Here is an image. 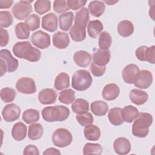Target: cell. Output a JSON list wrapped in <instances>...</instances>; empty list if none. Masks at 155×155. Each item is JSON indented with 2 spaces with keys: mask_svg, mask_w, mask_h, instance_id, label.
<instances>
[{
  "mask_svg": "<svg viewBox=\"0 0 155 155\" xmlns=\"http://www.w3.org/2000/svg\"><path fill=\"white\" fill-rule=\"evenodd\" d=\"M12 51L16 57L30 62H37L41 56L40 50L33 47L28 41L16 42L13 45Z\"/></svg>",
  "mask_w": 155,
  "mask_h": 155,
  "instance_id": "cell-1",
  "label": "cell"
},
{
  "mask_svg": "<svg viewBox=\"0 0 155 155\" xmlns=\"http://www.w3.org/2000/svg\"><path fill=\"white\" fill-rule=\"evenodd\" d=\"M153 116L148 113H139L132 127L133 134L137 137H145L149 133V128L153 123Z\"/></svg>",
  "mask_w": 155,
  "mask_h": 155,
  "instance_id": "cell-2",
  "label": "cell"
},
{
  "mask_svg": "<svg viewBox=\"0 0 155 155\" xmlns=\"http://www.w3.org/2000/svg\"><path fill=\"white\" fill-rule=\"evenodd\" d=\"M41 114L44 120L47 122H62L68 117L70 110L63 105L50 106L43 108Z\"/></svg>",
  "mask_w": 155,
  "mask_h": 155,
  "instance_id": "cell-3",
  "label": "cell"
},
{
  "mask_svg": "<svg viewBox=\"0 0 155 155\" xmlns=\"http://www.w3.org/2000/svg\"><path fill=\"white\" fill-rule=\"evenodd\" d=\"M93 78L90 73L85 70L75 71L72 76V87L78 91H85L91 85Z\"/></svg>",
  "mask_w": 155,
  "mask_h": 155,
  "instance_id": "cell-4",
  "label": "cell"
},
{
  "mask_svg": "<svg viewBox=\"0 0 155 155\" xmlns=\"http://www.w3.org/2000/svg\"><path fill=\"white\" fill-rule=\"evenodd\" d=\"M51 139L53 143L55 146L63 148L71 144L73 140V136L68 130L60 128L53 132Z\"/></svg>",
  "mask_w": 155,
  "mask_h": 155,
  "instance_id": "cell-5",
  "label": "cell"
},
{
  "mask_svg": "<svg viewBox=\"0 0 155 155\" xmlns=\"http://www.w3.org/2000/svg\"><path fill=\"white\" fill-rule=\"evenodd\" d=\"M32 1H21L16 3L12 7V12L13 16L18 20H24L32 12Z\"/></svg>",
  "mask_w": 155,
  "mask_h": 155,
  "instance_id": "cell-6",
  "label": "cell"
},
{
  "mask_svg": "<svg viewBox=\"0 0 155 155\" xmlns=\"http://www.w3.org/2000/svg\"><path fill=\"white\" fill-rule=\"evenodd\" d=\"M135 54L138 60L140 61H147L151 64L155 63V46L152 45L148 47L145 45L139 47Z\"/></svg>",
  "mask_w": 155,
  "mask_h": 155,
  "instance_id": "cell-7",
  "label": "cell"
},
{
  "mask_svg": "<svg viewBox=\"0 0 155 155\" xmlns=\"http://www.w3.org/2000/svg\"><path fill=\"white\" fill-rule=\"evenodd\" d=\"M16 88L19 93L27 94L35 93L36 91L35 81L28 77L19 79L16 83Z\"/></svg>",
  "mask_w": 155,
  "mask_h": 155,
  "instance_id": "cell-8",
  "label": "cell"
},
{
  "mask_svg": "<svg viewBox=\"0 0 155 155\" xmlns=\"http://www.w3.org/2000/svg\"><path fill=\"white\" fill-rule=\"evenodd\" d=\"M153 82L152 73L147 70L139 71L133 82L134 85L141 89L148 88Z\"/></svg>",
  "mask_w": 155,
  "mask_h": 155,
  "instance_id": "cell-9",
  "label": "cell"
},
{
  "mask_svg": "<svg viewBox=\"0 0 155 155\" xmlns=\"http://www.w3.org/2000/svg\"><path fill=\"white\" fill-rule=\"evenodd\" d=\"M31 42L36 47L45 49L50 45V36L47 33L39 30L31 35Z\"/></svg>",
  "mask_w": 155,
  "mask_h": 155,
  "instance_id": "cell-10",
  "label": "cell"
},
{
  "mask_svg": "<svg viewBox=\"0 0 155 155\" xmlns=\"http://www.w3.org/2000/svg\"><path fill=\"white\" fill-rule=\"evenodd\" d=\"M21 108L15 104L6 105L2 111V115L5 121L10 122L16 120L21 114Z\"/></svg>",
  "mask_w": 155,
  "mask_h": 155,
  "instance_id": "cell-11",
  "label": "cell"
},
{
  "mask_svg": "<svg viewBox=\"0 0 155 155\" xmlns=\"http://www.w3.org/2000/svg\"><path fill=\"white\" fill-rule=\"evenodd\" d=\"M131 143L129 140L125 137L117 138L113 143V148L116 153L118 154H127L131 150Z\"/></svg>",
  "mask_w": 155,
  "mask_h": 155,
  "instance_id": "cell-12",
  "label": "cell"
},
{
  "mask_svg": "<svg viewBox=\"0 0 155 155\" xmlns=\"http://www.w3.org/2000/svg\"><path fill=\"white\" fill-rule=\"evenodd\" d=\"M57 99V93L52 88H45L38 94V100L43 105L54 104Z\"/></svg>",
  "mask_w": 155,
  "mask_h": 155,
  "instance_id": "cell-13",
  "label": "cell"
},
{
  "mask_svg": "<svg viewBox=\"0 0 155 155\" xmlns=\"http://www.w3.org/2000/svg\"><path fill=\"white\" fill-rule=\"evenodd\" d=\"M42 27L50 32L55 31L58 28V17L53 13H49L42 18Z\"/></svg>",
  "mask_w": 155,
  "mask_h": 155,
  "instance_id": "cell-14",
  "label": "cell"
},
{
  "mask_svg": "<svg viewBox=\"0 0 155 155\" xmlns=\"http://www.w3.org/2000/svg\"><path fill=\"white\" fill-rule=\"evenodd\" d=\"M111 54L108 49L99 48L93 54V62L101 66H105L109 62Z\"/></svg>",
  "mask_w": 155,
  "mask_h": 155,
  "instance_id": "cell-15",
  "label": "cell"
},
{
  "mask_svg": "<svg viewBox=\"0 0 155 155\" xmlns=\"http://www.w3.org/2000/svg\"><path fill=\"white\" fill-rule=\"evenodd\" d=\"M139 68L134 64H130L124 67L122 71V78L125 82L131 84H133L134 79L139 71Z\"/></svg>",
  "mask_w": 155,
  "mask_h": 155,
  "instance_id": "cell-16",
  "label": "cell"
},
{
  "mask_svg": "<svg viewBox=\"0 0 155 155\" xmlns=\"http://www.w3.org/2000/svg\"><path fill=\"white\" fill-rule=\"evenodd\" d=\"M1 58L3 59L6 62L8 67V72H13L18 68V61L13 57L10 51L7 49H2L0 51Z\"/></svg>",
  "mask_w": 155,
  "mask_h": 155,
  "instance_id": "cell-17",
  "label": "cell"
},
{
  "mask_svg": "<svg viewBox=\"0 0 155 155\" xmlns=\"http://www.w3.org/2000/svg\"><path fill=\"white\" fill-rule=\"evenodd\" d=\"M85 26L80 24L74 23L70 30V35L71 39L76 42H81L86 38Z\"/></svg>",
  "mask_w": 155,
  "mask_h": 155,
  "instance_id": "cell-18",
  "label": "cell"
},
{
  "mask_svg": "<svg viewBox=\"0 0 155 155\" xmlns=\"http://www.w3.org/2000/svg\"><path fill=\"white\" fill-rule=\"evenodd\" d=\"M53 44L54 46L59 49L67 48L70 44V39L68 33L57 31L53 36Z\"/></svg>",
  "mask_w": 155,
  "mask_h": 155,
  "instance_id": "cell-19",
  "label": "cell"
},
{
  "mask_svg": "<svg viewBox=\"0 0 155 155\" xmlns=\"http://www.w3.org/2000/svg\"><path fill=\"white\" fill-rule=\"evenodd\" d=\"M120 89L115 84H108L105 85L102 90V97L106 101L116 99L119 95Z\"/></svg>",
  "mask_w": 155,
  "mask_h": 155,
  "instance_id": "cell-20",
  "label": "cell"
},
{
  "mask_svg": "<svg viewBox=\"0 0 155 155\" xmlns=\"http://www.w3.org/2000/svg\"><path fill=\"white\" fill-rule=\"evenodd\" d=\"M73 60L77 65L81 67H86L91 62V56L87 51L79 50L74 54Z\"/></svg>",
  "mask_w": 155,
  "mask_h": 155,
  "instance_id": "cell-21",
  "label": "cell"
},
{
  "mask_svg": "<svg viewBox=\"0 0 155 155\" xmlns=\"http://www.w3.org/2000/svg\"><path fill=\"white\" fill-rule=\"evenodd\" d=\"M130 99L136 105H140L144 104L148 99V94L141 90L133 89L129 94Z\"/></svg>",
  "mask_w": 155,
  "mask_h": 155,
  "instance_id": "cell-22",
  "label": "cell"
},
{
  "mask_svg": "<svg viewBox=\"0 0 155 155\" xmlns=\"http://www.w3.org/2000/svg\"><path fill=\"white\" fill-rule=\"evenodd\" d=\"M27 135V126L21 122L16 123L12 129V136L17 141L25 139Z\"/></svg>",
  "mask_w": 155,
  "mask_h": 155,
  "instance_id": "cell-23",
  "label": "cell"
},
{
  "mask_svg": "<svg viewBox=\"0 0 155 155\" xmlns=\"http://www.w3.org/2000/svg\"><path fill=\"white\" fill-rule=\"evenodd\" d=\"M122 117L124 122L131 123L138 116V110L133 105L124 107L121 110Z\"/></svg>",
  "mask_w": 155,
  "mask_h": 155,
  "instance_id": "cell-24",
  "label": "cell"
},
{
  "mask_svg": "<svg viewBox=\"0 0 155 155\" xmlns=\"http://www.w3.org/2000/svg\"><path fill=\"white\" fill-rule=\"evenodd\" d=\"M59 27L63 31H68L70 29L73 21V13L72 12L63 13L59 16Z\"/></svg>",
  "mask_w": 155,
  "mask_h": 155,
  "instance_id": "cell-25",
  "label": "cell"
},
{
  "mask_svg": "<svg viewBox=\"0 0 155 155\" xmlns=\"http://www.w3.org/2000/svg\"><path fill=\"white\" fill-rule=\"evenodd\" d=\"M117 29L119 35L122 37H128L134 31V25L131 21L124 20L118 24Z\"/></svg>",
  "mask_w": 155,
  "mask_h": 155,
  "instance_id": "cell-26",
  "label": "cell"
},
{
  "mask_svg": "<svg viewBox=\"0 0 155 155\" xmlns=\"http://www.w3.org/2000/svg\"><path fill=\"white\" fill-rule=\"evenodd\" d=\"M85 137L88 140H97L101 136V130L98 127L95 125L90 124L86 126L84 130Z\"/></svg>",
  "mask_w": 155,
  "mask_h": 155,
  "instance_id": "cell-27",
  "label": "cell"
},
{
  "mask_svg": "<svg viewBox=\"0 0 155 155\" xmlns=\"http://www.w3.org/2000/svg\"><path fill=\"white\" fill-rule=\"evenodd\" d=\"M103 30V24L99 20H93L88 22L87 32L92 38H96Z\"/></svg>",
  "mask_w": 155,
  "mask_h": 155,
  "instance_id": "cell-28",
  "label": "cell"
},
{
  "mask_svg": "<svg viewBox=\"0 0 155 155\" xmlns=\"http://www.w3.org/2000/svg\"><path fill=\"white\" fill-rule=\"evenodd\" d=\"M108 110L107 104L102 101H94L91 104V111L97 116H102L107 114Z\"/></svg>",
  "mask_w": 155,
  "mask_h": 155,
  "instance_id": "cell-29",
  "label": "cell"
},
{
  "mask_svg": "<svg viewBox=\"0 0 155 155\" xmlns=\"http://www.w3.org/2000/svg\"><path fill=\"white\" fill-rule=\"evenodd\" d=\"M105 5L104 2L100 1H93L90 2L88 8L90 14L94 17L101 16L104 12Z\"/></svg>",
  "mask_w": 155,
  "mask_h": 155,
  "instance_id": "cell-30",
  "label": "cell"
},
{
  "mask_svg": "<svg viewBox=\"0 0 155 155\" xmlns=\"http://www.w3.org/2000/svg\"><path fill=\"white\" fill-rule=\"evenodd\" d=\"M122 109L119 107L111 108L108 114V117L110 122L116 126L120 125L124 123L121 114Z\"/></svg>",
  "mask_w": 155,
  "mask_h": 155,
  "instance_id": "cell-31",
  "label": "cell"
},
{
  "mask_svg": "<svg viewBox=\"0 0 155 155\" xmlns=\"http://www.w3.org/2000/svg\"><path fill=\"white\" fill-rule=\"evenodd\" d=\"M71 109L78 114L85 113L89 111V103L84 99H76L71 105Z\"/></svg>",
  "mask_w": 155,
  "mask_h": 155,
  "instance_id": "cell-32",
  "label": "cell"
},
{
  "mask_svg": "<svg viewBox=\"0 0 155 155\" xmlns=\"http://www.w3.org/2000/svg\"><path fill=\"white\" fill-rule=\"evenodd\" d=\"M54 88L57 90H62L70 87V78L68 74L62 72L59 73L55 79Z\"/></svg>",
  "mask_w": 155,
  "mask_h": 155,
  "instance_id": "cell-33",
  "label": "cell"
},
{
  "mask_svg": "<svg viewBox=\"0 0 155 155\" xmlns=\"http://www.w3.org/2000/svg\"><path fill=\"white\" fill-rule=\"evenodd\" d=\"M44 130L41 124H33L28 127V137L31 140L39 139L42 136Z\"/></svg>",
  "mask_w": 155,
  "mask_h": 155,
  "instance_id": "cell-34",
  "label": "cell"
},
{
  "mask_svg": "<svg viewBox=\"0 0 155 155\" xmlns=\"http://www.w3.org/2000/svg\"><path fill=\"white\" fill-rule=\"evenodd\" d=\"M22 120L28 124L35 123L39 119V113L35 109H28L24 111L22 116Z\"/></svg>",
  "mask_w": 155,
  "mask_h": 155,
  "instance_id": "cell-35",
  "label": "cell"
},
{
  "mask_svg": "<svg viewBox=\"0 0 155 155\" xmlns=\"http://www.w3.org/2000/svg\"><path fill=\"white\" fill-rule=\"evenodd\" d=\"M75 99V92L72 89H66L59 93V101L65 104L68 105L74 102Z\"/></svg>",
  "mask_w": 155,
  "mask_h": 155,
  "instance_id": "cell-36",
  "label": "cell"
},
{
  "mask_svg": "<svg viewBox=\"0 0 155 155\" xmlns=\"http://www.w3.org/2000/svg\"><path fill=\"white\" fill-rule=\"evenodd\" d=\"M90 19L89 12L87 8L84 7L76 12L74 17V23L80 24L85 25H87V22Z\"/></svg>",
  "mask_w": 155,
  "mask_h": 155,
  "instance_id": "cell-37",
  "label": "cell"
},
{
  "mask_svg": "<svg viewBox=\"0 0 155 155\" xmlns=\"http://www.w3.org/2000/svg\"><path fill=\"white\" fill-rule=\"evenodd\" d=\"M15 34L19 39H27L30 36V29L24 22H19L15 27Z\"/></svg>",
  "mask_w": 155,
  "mask_h": 155,
  "instance_id": "cell-38",
  "label": "cell"
},
{
  "mask_svg": "<svg viewBox=\"0 0 155 155\" xmlns=\"http://www.w3.org/2000/svg\"><path fill=\"white\" fill-rule=\"evenodd\" d=\"M35 11L39 15H43L51 9V2L46 0H38L34 4Z\"/></svg>",
  "mask_w": 155,
  "mask_h": 155,
  "instance_id": "cell-39",
  "label": "cell"
},
{
  "mask_svg": "<svg viewBox=\"0 0 155 155\" xmlns=\"http://www.w3.org/2000/svg\"><path fill=\"white\" fill-rule=\"evenodd\" d=\"M112 43V38L110 33L107 31H102L100 33L98 44L101 49H108Z\"/></svg>",
  "mask_w": 155,
  "mask_h": 155,
  "instance_id": "cell-40",
  "label": "cell"
},
{
  "mask_svg": "<svg viewBox=\"0 0 155 155\" xmlns=\"http://www.w3.org/2000/svg\"><path fill=\"white\" fill-rule=\"evenodd\" d=\"M16 93L14 89L5 87L1 90V98L5 103H8L12 102L16 97Z\"/></svg>",
  "mask_w": 155,
  "mask_h": 155,
  "instance_id": "cell-41",
  "label": "cell"
},
{
  "mask_svg": "<svg viewBox=\"0 0 155 155\" xmlns=\"http://www.w3.org/2000/svg\"><path fill=\"white\" fill-rule=\"evenodd\" d=\"M102 153V147L99 143H86L83 148L84 154H101Z\"/></svg>",
  "mask_w": 155,
  "mask_h": 155,
  "instance_id": "cell-42",
  "label": "cell"
},
{
  "mask_svg": "<svg viewBox=\"0 0 155 155\" xmlns=\"http://www.w3.org/2000/svg\"><path fill=\"white\" fill-rule=\"evenodd\" d=\"M25 24L30 29V30H36L39 28L40 18L36 14H32L25 19Z\"/></svg>",
  "mask_w": 155,
  "mask_h": 155,
  "instance_id": "cell-43",
  "label": "cell"
},
{
  "mask_svg": "<svg viewBox=\"0 0 155 155\" xmlns=\"http://www.w3.org/2000/svg\"><path fill=\"white\" fill-rule=\"evenodd\" d=\"M76 119L82 127H86L88 125L92 124L93 122V116L91 113L89 112L78 114L76 116Z\"/></svg>",
  "mask_w": 155,
  "mask_h": 155,
  "instance_id": "cell-44",
  "label": "cell"
},
{
  "mask_svg": "<svg viewBox=\"0 0 155 155\" xmlns=\"http://www.w3.org/2000/svg\"><path fill=\"white\" fill-rule=\"evenodd\" d=\"M1 27H8L13 23V17L8 11H1Z\"/></svg>",
  "mask_w": 155,
  "mask_h": 155,
  "instance_id": "cell-45",
  "label": "cell"
},
{
  "mask_svg": "<svg viewBox=\"0 0 155 155\" xmlns=\"http://www.w3.org/2000/svg\"><path fill=\"white\" fill-rule=\"evenodd\" d=\"M69 9L67 1L65 0H56L53 2V10L58 13H63Z\"/></svg>",
  "mask_w": 155,
  "mask_h": 155,
  "instance_id": "cell-46",
  "label": "cell"
},
{
  "mask_svg": "<svg viewBox=\"0 0 155 155\" xmlns=\"http://www.w3.org/2000/svg\"><path fill=\"white\" fill-rule=\"evenodd\" d=\"M90 71L93 74V76L96 77H100L102 76L106 70L105 66H101L96 64L94 62H92L90 65Z\"/></svg>",
  "mask_w": 155,
  "mask_h": 155,
  "instance_id": "cell-47",
  "label": "cell"
},
{
  "mask_svg": "<svg viewBox=\"0 0 155 155\" xmlns=\"http://www.w3.org/2000/svg\"><path fill=\"white\" fill-rule=\"evenodd\" d=\"M87 3V1L85 0H68L67 1V4L69 8L73 10H76L81 8H82Z\"/></svg>",
  "mask_w": 155,
  "mask_h": 155,
  "instance_id": "cell-48",
  "label": "cell"
},
{
  "mask_svg": "<svg viewBox=\"0 0 155 155\" xmlns=\"http://www.w3.org/2000/svg\"><path fill=\"white\" fill-rule=\"evenodd\" d=\"M0 32H1V41H0V45L1 47H5L7 45L8 41H9V35L8 31L3 29L1 27L0 28Z\"/></svg>",
  "mask_w": 155,
  "mask_h": 155,
  "instance_id": "cell-49",
  "label": "cell"
},
{
  "mask_svg": "<svg viewBox=\"0 0 155 155\" xmlns=\"http://www.w3.org/2000/svg\"><path fill=\"white\" fill-rule=\"evenodd\" d=\"M23 154H33V155H39V151L37 147L33 145H28L26 146L24 150Z\"/></svg>",
  "mask_w": 155,
  "mask_h": 155,
  "instance_id": "cell-50",
  "label": "cell"
},
{
  "mask_svg": "<svg viewBox=\"0 0 155 155\" xmlns=\"http://www.w3.org/2000/svg\"><path fill=\"white\" fill-rule=\"evenodd\" d=\"M13 3V1L11 0H0V8H8Z\"/></svg>",
  "mask_w": 155,
  "mask_h": 155,
  "instance_id": "cell-51",
  "label": "cell"
},
{
  "mask_svg": "<svg viewBox=\"0 0 155 155\" xmlns=\"http://www.w3.org/2000/svg\"><path fill=\"white\" fill-rule=\"evenodd\" d=\"M0 62H1V76H2L8 70V67L6 62L2 58L0 59Z\"/></svg>",
  "mask_w": 155,
  "mask_h": 155,
  "instance_id": "cell-52",
  "label": "cell"
},
{
  "mask_svg": "<svg viewBox=\"0 0 155 155\" xmlns=\"http://www.w3.org/2000/svg\"><path fill=\"white\" fill-rule=\"evenodd\" d=\"M43 154H61V152L54 148H48L44 153Z\"/></svg>",
  "mask_w": 155,
  "mask_h": 155,
  "instance_id": "cell-53",
  "label": "cell"
},
{
  "mask_svg": "<svg viewBox=\"0 0 155 155\" xmlns=\"http://www.w3.org/2000/svg\"><path fill=\"white\" fill-rule=\"evenodd\" d=\"M148 3H149V5L150 7H151L150 9V11H149V15L150 16H151V18L154 20V1H153V4H151L150 2V1H148Z\"/></svg>",
  "mask_w": 155,
  "mask_h": 155,
  "instance_id": "cell-54",
  "label": "cell"
},
{
  "mask_svg": "<svg viewBox=\"0 0 155 155\" xmlns=\"http://www.w3.org/2000/svg\"><path fill=\"white\" fill-rule=\"evenodd\" d=\"M104 2L107 3V4H108L109 5H114L115 3H117L118 1H104Z\"/></svg>",
  "mask_w": 155,
  "mask_h": 155,
  "instance_id": "cell-55",
  "label": "cell"
}]
</instances>
